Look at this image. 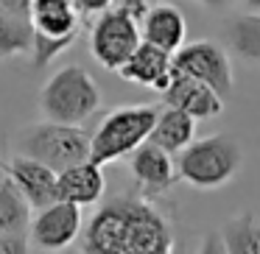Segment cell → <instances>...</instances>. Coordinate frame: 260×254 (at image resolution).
I'll return each mask as SVG.
<instances>
[{"instance_id":"15","label":"cell","mask_w":260,"mask_h":254,"mask_svg":"<svg viewBox=\"0 0 260 254\" xmlns=\"http://www.w3.org/2000/svg\"><path fill=\"white\" fill-rule=\"evenodd\" d=\"M185 34H187L185 17L171 3H151L146 17L140 20V37L168 53H174L176 48L185 45Z\"/></svg>"},{"instance_id":"29","label":"cell","mask_w":260,"mask_h":254,"mask_svg":"<svg viewBox=\"0 0 260 254\" xmlns=\"http://www.w3.org/2000/svg\"><path fill=\"white\" fill-rule=\"evenodd\" d=\"M146 3H171V0H146Z\"/></svg>"},{"instance_id":"1","label":"cell","mask_w":260,"mask_h":254,"mask_svg":"<svg viewBox=\"0 0 260 254\" xmlns=\"http://www.w3.org/2000/svg\"><path fill=\"white\" fill-rule=\"evenodd\" d=\"M243 165V151L238 140L226 131L207 134L202 140L193 137L176 159V179L190 185L193 190H218L230 185Z\"/></svg>"},{"instance_id":"17","label":"cell","mask_w":260,"mask_h":254,"mask_svg":"<svg viewBox=\"0 0 260 254\" xmlns=\"http://www.w3.org/2000/svg\"><path fill=\"white\" fill-rule=\"evenodd\" d=\"M28 17L34 31L51 37H64L79 31V9L73 0H31Z\"/></svg>"},{"instance_id":"13","label":"cell","mask_w":260,"mask_h":254,"mask_svg":"<svg viewBox=\"0 0 260 254\" xmlns=\"http://www.w3.org/2000/svg\"><path fill=\"white\" fill-rule=\"evenodd\" d=\"M118 76L123 81H132V84L151 87V90L162 92L171 81V53L140 40V45L132 51V56L118 67Z\"/></svg>"},{"instance_id":"7","label":"cell","mask_w":260,"mask_h":254,"mask_svg":"<svg viewBox=\"0 0 260 254\" xmlns=\"http://www.w3.org/2000/svg\"><path fill=\"white\" fill-rule=\"evenodd\" d=\"M171 70L193 76V79L210 84L224 101L232 95V87H235L230 56H226L224 48L210 42V40L187 42V45L176 48V51L171 53Z\"/></svg>"},{"instance_id":"3","label":"cell","mask_w":260,"mask_h":254,"mask_svg":"<svg viewBox=\"0 0 260 254\" xmlns=\"http://www.w3.org/2000/svg\"><path fill=\"white\" fill-rule=\"evenodd\" d=\"M101 106V90L79 64L56 70L40 90L42 118L56 123H84Z\"/></svg>"},{"instance_id":"16","label":"cell","mask_w":260,"mask_h":254,"mask_svg":"<svg viewBox=\"0 0 260 254\" xmlns=\"http://www.w3.org/2000/svg\"><path fill=\"white\" fill-rule=\"evenodd\" d=\"M193 137H196V118H190L187 112L165 103V109H159L157 120H154V129L148 134V140L157 142L159 148H165L168 154H179Z\"/></svg>"},{"instance_id":"10","label":"cell","mask_w":260,"mask_h":254,"mask_svg":"<svg viewBox=\"0 0 260 254\" xmlns=\"http://www.w3.org/2000/svg\"><path fill=\"white\" fill-rule=\"evenodd\" d=\"M81 248L95 254H126V201L109 198L90 218L81 237Z\"/></svg>"},{"instance_id":"14","label":"cell","mask_w":260,"mask_h":254,"mask_svg":"<svg viewBox=\"0 0 260 254\" xmlns=\"http://www.w3.org/2000/svg\"><path fill=\"white\" fill-rule=\"evenodd\" d=\"M104 190H107L104 170L92 159L76 162L56 173V198H62V201L90 207V204H98L104 198Z\"/></svg>"},{"instance_id":"4","label":"cell","mask_w":260,"mask_h":254,"mask_svg":"<svg viewBox=\"0 0 260 254\" xmlns=\"http://www.w3.org/2000/svg\"><path fill=\"white\" fill-rule=\"evenodd\" d=\"M159 106L140 103V106H118L98 123L90 142V159L95 165H109L129 157L140 142L148 140Z\"/></svg>"},{"instance_id":"19","label":"cell","mask_w":260,"mask_h":254,"mask_svg":"<svg viewBox=\"0 0 260 254\" xmlns=\"http://www.w3.org/2000/svg\"><path fill=\"white\" fill-rule=\"evenodd\" d=\"M218 240L224 251H243V254H254L260 248V226L254 221L252 212H241L224 221V226L218 229Z\"/></svg>"},{"instance_id":"27","label":"cell","mask_w":260,"mask_h":254,"mask_svg":"<svg viewBox=\"0 0 260 254\" xmlns=\"http://www.w3.org/2000/svg\"><path fill=\"white\" fill-rule=\"evenodd\" d=\"M249 12H260V0H243Z\"/></svg>"},{"instance_id":"23","label":"cell","mask_w":260,"mask_h":254,"mask_svg":"<svg viewBox=\"0 0 260 254\" xmlns=\"http://www.w3.org/2000/svg\"><path fill=\"white\" fill-rule=\"evenodd\" d=\"M31 243L25 235H14V232H0V254H20L28 251Z\"/></svg>"},{"instance_id":"9","label":"cell","mask_w":260,"mask_h":254,"mask_svg":"<svg viewBox=\"0 0 260 254\" xmlns=\"http://www.w3.org/2000/svg\"><path fill=\"white\" fill-rule=\"evenodd\" d=\"M159 95L168 106L182 109L196 120H213L224 112V98L213 87L193 79V76L176 73V70H171V81Z\"/></svg>"},{"instance_id":"11","label":"cell","mask_w":260,"mask_h":254,"mask_svg":"<svg viewBox=\"0 0 260 254\" xmlns=\"http://www.w3.org/2000/svg\"><path fill=\"white\" fill-rule=\"evenodd\" d=\"M174 154H168L165 148H159L157 142L146 140L129 154V170L135 176V182L140 185L143 196H159V193L171 190V185L176 182V162Z\"/></svg>"},{"instance_id":"30","label":"cell","mask_w":260,"mask_h":254,"mask_svg":"<svg viewBox=\"0 0 260 254\" xmlns=\"http://www.w3.org/2000/svg\"><path fill=\"white\" fill-rule=\"evenodd\" d=\"M257 251H260V248H257Z\"/></svg>"},{"instance_id":"28","label":"cell","mask_w":260,"mask_h":254,"mask_svg":"<svg viewBox=\"0 0 260 254\" xmlns=\"http://www.w3.org/2000/svg\"><path fill=\"white\" fill-rule=\"evenodd\" d=\"M6 176V162H0V179Z\"/></svg>"},{"instance_id":"8","label":"cell","mask_w":260,"mask_h":254,"mask_svg":"<svg viewBox=\"0 0 260 254\" xmlns=\"http://www.w3.org/2000/svg\"><path fill=\"white\" fill-rule=\"evenodd\" d=\"M81 232V207L73 201H51L48 207L37 209L28 224V243L40 251H59L68 248Z\"/></svg>"},{"instance_id":"2","label":"cell","mask_w":260,"mask_h":254,"mask_svg":"<svg viewBox=\"0 0 260 254\" xmlns=\"http://www.w3.org/2000/svg\"><path fill=\"white\" fill-rule=\"evenodd\" d=\"M90 142L92 134L81 129V123H56L45 118L42 123H31L17 131L14 151L40 159L59 173L70 165L90 159Z\"/></svg>"},{"instance_id":"24","label":"cell","mask_w":260,"mask_h":254,"mask_svg":"<svg viewBox=\"0 0 260 254\" xmlns=\"http://www.w3.org/2000/svg\"><path fill=\"white\" fill-rule=\"evenodd\" d=\"M79 14H101L104 9L112 6V0H73Z\"/></svg>"},{"instance_id":"20","label":"cell","mask_w":260,"mask_h":254,"mask_svg":"<svg viewBox=\"0 0 260 254\" xmlns=\"http://www.w3.org/2000/svg\"><path fill=\"white\" fill-rule=\"evenodd\" d=\"M226 45L246 62H260V12L232 17L226 23Z\"/></svg>"},{"instance_id":"22","label":"cell","mask_w":260,"mask_h":254,"mask_svg":"<svg viewBox=\"0 0 260 254\" xmlns=\"http://www.w3.org/2000/svg\"><path fill=\"white\" fill-rule=\"evenodd\" d=\"M79 31L73 34H64V37H51V34H42V31H34V45H31V53H34V67H45L48 62L59 56L62 51H68L70 45L76 42Z\"/></svg>"},{"instance_id":"25","label":"cell","mask_w":260,"mask_h":254,"mask_svg":"<svg viewBox=\"0 0 260 254\" xmlns=\"http://www.w3.org/2000/svg\"><path fill=\"white\" fill-rule=\"evenodd\" d=\"M0 6L9 9V12H17V14H25V17H28L31 0H0Z\"/></svg>"},{"instance_id":"18","label":"cell","mask_w":260,"mask_h":254,"mask_svg":"<svg viewBox=\"0 0 260 254\" xmlns=\"http://www.w3.org/2000/svg\"><path fill=\"white\" fill-rule=\"evenodd\" d=\"M31 45H34L31 17L0 6V62L20 56V53H28Z\"/></svg>"},{"instance_id":"6","label":"cell","mask_w":260,"mask_h":254,"mask_svg":"<svg viewBox=\"0 0 260 254\" xmlns=\"http://www.w3.org/2000/svg\"><path fill=\"white\" fill-rule=\"evenodd\" d=\"M126 201V254H168L174 248L171 221L146 196H123Z\"/></svg>"},{"instance_id":"21","label":"cell","mask_w":260,"mask_h":254,"mask_svg":"<svg viewBox=\"0 0 260 254\" xmlns=\"http://www.w3.org/2000/svg\"><path fill=\"white\" fill-rule=\"evenodd\" d=\"M31 224V204L9 176L0 179V232L25 235Z\"/></svg>"},{"instance_id":"26","label":"cell","mask_w":260,"mask_h":254,"mask_svg":"<svg viewBox=\"0 0 260 254\" xmlns=\"http://www.w3.org/2000/svg\"><path fill=\"white\" fill-rule=\"evenodd\" d=\"M204 9H213V12H221V9H226L232 3V0H199Z\"/></svg>"},{"instance_id":"5","label":"cell","mask_w":260,"mask_h":254,"mask_svg":"<svg viewBox=\"0 0 260 254\" xmlns=\"http://www.w3.org/2000/svg\"><path fill=\"white\" fill-rule=\"evenodd\" d=\"M140 23L123 6H109L98 14L90 31V53L101 67L118 73V67L140 45Z\"/></svg>"},{"instance_id":"12","label":"cell","mask_w":260,"mask_h":254,"mask_svg":"<svg viewBox=\"0 0 260 254\" xmlns=\"http://www.w3.org/2000/svg\"><path fill=\"white\" fill-rule=\"evenodd\" d=\"M6 176L17 185L31 209H42L56 201V170L25 154H14L6 162Z\"/></svg>"}]
</instances>
